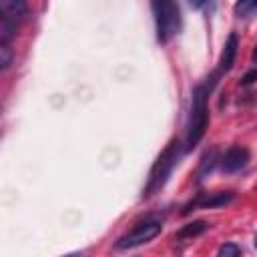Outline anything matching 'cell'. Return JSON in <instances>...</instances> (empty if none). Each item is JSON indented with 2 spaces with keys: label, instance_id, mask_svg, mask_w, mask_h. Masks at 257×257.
Here are the masks:
<instances>
[{
  "label": "cell",
  "instance_id": "obj_1",
  "mask_svg": "<svg viewBox=\"0 0 257 257\" xmlns=\"http://www.w3.org/2000/svg\"><path fill=\"white\" fill-rule=\"evenodd\" d=\"M215 84V76L213 80L209 82H203L195 88L193 92V98H191V112H189V120H187V139H185V145H187V151L193 149L205 135L207 131V122H209V112H207V96L211 92Z\"/></svg>",
  "mask_w": 257,
  "mask_h": 257
},
{
  "label": "cell",
  "instance_id": "obj_2",
  "mask_svg": "<svg viewBox=\"0 0 257 257\" xmlns=\"http://www.w3.org/2000/svg\"><path fill=\"white\" fill-rule=\"evenodd\" d=\"M179 145H181L179 141H171V143L167 145V149L159 155V159L155 161V165H153V169H151V173H149V179H147L143 197H153L155 193H159V191L165 187V183L169 181L173 169H175L177 163H179V155H181V153H179V151H181Z\"/></svg>",
  "mask_w": 257,
  "mask_h": 257
},
{
  "label": "cell",
  "instance_id": "obj_3",
  "mask_svg": "<svg viewBox=\"0 0 257 257\" xmlns=\"http://www.w3.org/2000/svg\"><path fill=\"white\" fill-rule=\"evenodd\" d=\"M153 14H155V26H157V40L161 44L171 42V38H175L181 30L183 18H181V8L175 2L169 0H157L151 4Z\"/></svg>",
  "mask_w": 257,
  "mask_h": 257
},
{
  "label": "cell",
  "instance_id": "obj_4",
  "mask_svg": "<svg viewBox=\"0 0 257 257\" xmlns=\"http://www.w3.org/2000/svg\"><path fill=\"white\" fill-rule=\"evenodd\" d=\"M161 231H163V225H161L159 221H153V219L141 221V223H137L128 233H124V235L114 243V247H116V249H133V247H139V245H143V243L153 241Z\"/></svg>",
  "mask_w": 257,
  "mask_h": 257
},
{
  "label": "cell",
  "instance_id": "obj_5",
  "mask_svg": "<svg viewBox=\"0 0 257 257\" xmlns=\"http://www.w3.org/2000/svg\"><path fill=\"white\" fill-rule=\"evenodd\" d=\"M235 199V195L231 191H215V193H197L195 199H191L183 213H189L191 209H215V207H223L229 205Z\"/></svg>",
  "mask_w": 257,
  "mask_h": 257
},
{
  "label": "cell",
  "instance_id": "obj_6",
  "mask_svg": "<svg viewBox=\"0 0 257 257\" xmlns=\"http://www.w3.org/2000/svg\"><path fill=\"white\" fill-rule=\"evenodd\" d=\"M247 161H249V151L245 147H231L221 157V169L225 173H235L241 171L247 165Z\"/></svg>",
  "mask_w": 257,
  "mask_h": 257
},
{
  "label": "cell",
  "instance_id": "obj_7",
  "mask_svg": "<svg viewBox=\"0 0 257 257\" xmlns=\"http://www.w3.org/2000/svg\"><path fill=\"white\" fill-rule=\"evenodd\" d=\"M237 46H239V40H237V34H229L225 46H223V52H221V60H219V68H217V76L219 74H225L233 68V62H235V56H237Z\"/></svg>",
  "mask_w": 257,
  "mask_h": 257
},
{
  "label": "cell",
  "instance_id": "obj_8",
  "mask_svg": "<svg viewBox=\"0 0 257 257\" xmlns=\"http://www.w3.org/2000/svg\"><path fill=\"white\" fill-rule=\"evenodd\" d=\"M28 6L24 0H2L0 2V12L4 18H10V20H20L24 14H26Z\"/></svg>",
  "mask_w": 257,
  "mask_h": 257
},
{
  "label": "cell",
  "instance_id": "obj_9",
  "mask_svg": "<svg viewBox=\"0 0 257 257\" xmlns=\"http://www.w3.org/2000/svg\"><path fill=\"white\" fill-rule=\"evenodd\" d=\"M209 229V223L203 221V219H197V221H191L187 225H183L179 231H177V239H193V237H199L203 235L205 231Z\"/></svg>",
  "mask_w": 257,
  "mask_h": 257
},
{
  "label": "cell",
  "instance_id": "obj_10",
  "mask_svg": "<svg viewBox=\"0 0 257 257\" xmlns=\"http://www.w3.org/2000/svg\"><path fill=\"white\" fill-rule=\"evenodd\" d=\"M233 10L239 18H249V16H253V12H257V0H241L235 4Z\"/></svg>",
  "mask_w": 257,
  "mask_h": 257
},
{
  "label": "cell",
  "instance_id": "obj_11",
  "mask_svg": "<svg viewBox=\"0 0 257 257\" xmlns=\"http://www.w3.org/2000/svg\"><path fill=\"white\" fill-rule=\"evenodd\" d=\"M215 159H217V151H215V149L203 157V161H201V167H199V173H197V175H199V179H203V175H205V173H209V171L213 169V165H215Z\"/></svg>",
  "mask_w": 257,
  "mask_h": 257
},
{
  "label": "cell",
  "instance_id": "obj_12",
  "mask_svg": "<svg viewBox=\"0 0 257 257\" xmlns=\"http://www.w3.org/2000/svg\"><path fill=\"white\" fill-rule=\"evenodd\" d=\"M241 255V247L237 243H223L217 251V257H239Z\"/></svg>",
  "mask_w": 257,
  "mask_h": 257
},
{
  "label": "cell",
  "instance_id": "obj_13",
  "mask_svg": "<svg viewBox=\"0 0 257 257\" xmlns=\"http://www.w3.org/2000/svg\"><path fill=\"white\" fill-rule=\"evenodd\" d=\"M12 62V48L10 44H0V68L6 70Z\"/></svg>",
  "mask_w": 257,
  "mask_h": 257
},
{
  "label": "cell",
  "instance_id": "obj_14",
  "mask_svg": "<svg viewBox=\"0 0 257 257\" xmlns=\"http://www.w3.org/2000/svg\"><path fill=\"white\" fill-rule=\"evenodd\" d=\"M255 82H257V66L251 68V70H247V72L243 74V78H241V84H243V86H251V84H255Z\"/></svg>",
  "mask_w": 257,
  "mask_h": 257
},
{
  "label": "cell",
  "instance_id": "obj_15",
  "mask_svg": "<svg viewBox=\"0 0 257 257\" xmlns=\"http://www.w3.org/2000/svg\"><path fill=\"white\" fill-rule=\"evenodd\" d=\"M251 58H253V62L257 64V46H255V50H253V56H251Z\"/></svg>",
  "mask_w": 257,
  "mask_h": 257
},
{
  "label": "cell",
  "instance_id": "obj_16",
  "mask_svg": "<svg viewBox=\"0 0 257 257\" xmlns=\"http://www.w3.org/2000/svg\"><path fill=\"white\" fill-rule=\"evenodd\" d=\"M64 257H82V255H78V253H74V255H64Z\"/></svg>",
  "mask_w": 257,
  "mask_h": 257
},
{
  "label": "cell",
  "instance_id": "obj_17",
  "mask_svg": "<svg viewBox=\"0 0 257 257\" xmlns=\"http://www.w3.org/2000/svg\"><path fill=\"white\" fill-rule=\"evenodd\" d=\"M253 245H255V249H257V235H255V239H253Z\"/></svg>",
  "mask_w": 257,
  "mask_h": 257
}]
</instances>
